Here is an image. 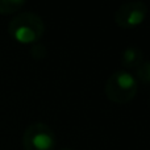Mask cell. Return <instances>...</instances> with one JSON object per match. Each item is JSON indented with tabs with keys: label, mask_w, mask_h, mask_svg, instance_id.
<instances>
[{
	"label": "cell",
	"mask_w": 150,
	"mask_h": 150,
	"mask_svg": "<svg viewBox=\"0 0 150 150\" xmlns=\"http://www.w3.org/2000/svg\"><path fill=\"white\" fill-rule=\"evenodd\" d=\"M8 33L20 44L33 45L44 36L45 23L34 12H20L9 21Z\"/></svg>",
	"instance_id": "cell-1"
},
{
	"label": "cell",
	"mask_w": 150,
	"mask_h": 150,
	"mask_svg": "<svg viewBox=\"0 0 150 150\" xmlns=\"http://www.w3.org/2000/svg\"><path fill=\"white\" fill-rule=\"evenodd\" d=\"M138 91V82L127 70H117L107 79L104 92L108 100L116 104H127L134 99Z\"/></svg>",
	"instance_id": "cell-2"
},
{
	"label": "cell",
	"mask_w": 150,
	"mask_h": 150,
	"mask_svg": "<svg viewBox=\"0 0 150 150\" xmlns=\"http://www.w3.org/2000/svg\"><path fill=\"white\" fill-rule=\"evenodd\" d=\"M55 145L57 137L54 130L45 122H33L24 130V150H54Z\"/></svg>",
	"instance_id": "cell-3"
},
{
	"label": "cell",
	"mask_w": 150,
	"mask_h": 150,
	"mask_svg": "<svg viewBox=\"0 0 150 150\" xmlns=\"http://www.w3.org/2000/svg\"><path fill=\"white\" fill-rule=\"evenodd\" d=\"M148 5L144 1H128L121 4L115 12V23L122 29H133L145 21Z\"/></svg>",
	"instance_id": "cell-4"
},
{
	"label": "cell",
	"mask_w": 150,
	"mask_h": 150,
	"mask_svg": "<svg viewBox=\"0 0 150 150\" xmlns=\"http://www.w3.org/2000/svg\"><path fill=\"white\" fill-rule=\"evenodd\" d=\"M120 61H121V66L127 70L137 69L144 62V52L140 47L129 46L122 52Z\"/></svg>",
	"instance_id": "cell-5"
},
{
	"label": "cell",
	"mask_w": 150,
	"mask_h": 150,
	"mask_svg": "<svg viewBox=\"0 0 150 150\" xmlns=\"http://www.w3.org/2000/svg\"><path fill=\"white\" fill-rule=\"evenodd\" d=\"M24 0H0V13L1 15H13L25 7Z\"/></svg>",
	"instance_id": "cell-6"
},
{
	"label": "cell",
	"mask_w": 150,
	"mask_h": 150,
	"mask_svg": "<svg viewBox=\"0 0 150 150\" xmlns=\"http://www.w3.org/2000/svg\"><path fill=\"white\" fill-rule=\"evenodd\" d=\"M136 79L137 82H142L144 84L150 86V61H144L137 69H136Z\"/></svg>",
	"instance_id": "cell-7"
},
{
	"label": "cell",
	"mask_w": 150,
	"mask_h": 150,
	"mask_svg": "<svg viewBox=\"0 0 150 150\" xmlns=\"http://www.w3.org/2000/svg\"><path fill=\"white\" fill-rule=\"evenodd\" d=\"M30 55L33 59H44L45 57L47 55V47L45 44H42V42H36V44H33L30 46Z\"/></svg>",
	"instance_id": "cell-8"
},
{
	"label": "cell",
	"mask_w": 150,
	"mask_h": 150,
	"mask_svg": "<svg viewBox=\"0 0 150 150\" xmlns=\"http://www.w3.org/2000/svg\"><path fill=\"white\" fill-rule=\"evenodd\" d=\"M59 150H74V149H70V148H63V149H59Z\"/></svg>",
	"instance_id": "cell-9"
},
{
	"label": "cell",
	"mask_w": 150,
	"mask_h": 150,
	"mask_svg": "<svg viewBox=\"0 0 150 150\" xmlns=\"http://www.w3.org/2000/svg\"><path fill=\"white\" fill-rule=\"evenodd\" d=\"M149 104H150V98H149Z\"/></svg>",
	"instance_id": "cell-10"
}]
</instances>
